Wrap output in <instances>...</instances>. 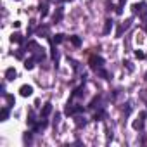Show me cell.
<instances>
[{
	"mask_svg": "<svg viewBox=\"0 0 147 147\" xmlns=\"http://www.w3.org/2000/svg\"><path fill=\"white\" fill-rule=\"evenodd\" d=\"M88 64H90V67L95 71V69H99V67H102V66H104V59H102L100 55H92V57H90V61H88Z\"/></svg>",
	"mask_w": 147,
	"mask_h": 147,
	"instance_id": "obj_1",
	"label": "cell"
},
{
	"mask_svg": "<svg viewBox=\"0 0 147 147\" xmlns=\"http://www.w3.org/2000/svg\"><path fill=\"white\" fill-rule=\"evenodd\" d=\"M145 116H147V113L142 111V113H140V119H135V121H133V128H135V130H142V128H144V119H145Z\"/></svg>",
	"mask_w": 147,
	"mask_h": 147,
	"instance_id": "obj_2",
	"label": "cell"
},
{
	"mask_svg": "<svg viewBox=\"0 0 147 147\" xmlns=\"http://www.w3.org/2000/svg\"><path fill=\"white\" fill-rule=\"evenodd\" d=\"M19 94H21L23 97H30V95L33 94V87H31V85H23V87L19 88Z\"/></svg>",
	"mask_w": 147,
	"mask_h": 147,
	"instance_id": "obj_3",
	"label": "cell"
},
{
	"mask_svg": "<svg viewBox=\"0 0 147 147\" xmlns=\"http://www.w3.org/2000/svg\"><path fill=\"white\" fill-rule=\"evenodd\" d=\"M113 26H114V23H113L111 19H106V23H104V30H102V33H104V35H109V33H111V30H113Z\"/></svg>",
	"mask_w": 147,
	"mask_h": 147,
	"instance_id": "obj_4",
	"label": "cell"
},
{
	"mask_svg": "<svg viewBox=\"0 0 147 147\" xmlns=\"http://www.w3.org/2000/svg\"><path fill=\"white\" fill-rule=\"evenodd\" d=\"M144 7H145L144 2H140V4H133V5H131V12H133V14H140Z\"/></svg>",
	"mask_w": 147,
	"mask_h": 147,
	"instance_id": "obj_5",
	"label": "cell"
},
{
	"mask_svg": "<svg viewBox=\"0 0 147 147\" xmlns=\"http://www.w3.org/2000/svg\"><path fill=\"white\" fill-rule=\"evenodd\" d=\"M16 75H18V73H16L14 67H7V71H5V78H7V80H14Z\"/></svg>",
	"mask_w": 147,
	"mask_h": 147,
	"instance_id": "obj_6",
	"label": "cell"
},
{
	"mask_svg": "<svg viewBox=\"0 0 147 147\" xmlns=\"http://www.w3.org/2000/svg\"><path fill=\"white\" fill-rule=\"evenodd\" d=\"M50 113H52V104H50V102H47V104L43 106V109H42V116H43V118H47Z\"/></svg>",
	"mask_w": 147,
	"mask_h": 147,
	"instance_id": "obj_7",
	"label": "cell"
},
{
	"mask_svg": "<svg viewBox=\"0 0 147 147\" xmlns=\"http://www.w3.org/2000/svg\"><path fill=\"white\" fill-rule=\"evenodd\" d=\"M11 42H12V43H23V35L12 33V35H11Z\"/></svg>",
	"mask_w": 147,
	"mask_h": 147,
	"instance_id": "obj_8",
	"label": "cell"
},
{
	"mask_svg": "<svg viewBox=\"0 0 147 147\" xmlns=\"http://www.w3.org/2000/svg\"><path fill=\"white\" fill-rule=\"evenodd\" d=\"M69 42L75 45V47H80L82 45V38L80 36H76V35H73V36H69Z\"/></svg>",
	"mask_w": 147,
	"mask_h": 147,
	"instance_id": "obj_9",
	"label": "cell"
},
{
	"mask_svg": "<svg viewBox=\"0 0 147 147\" xmlns=\"http://www.w3.org/2000/svg\"><path fill=\"white\" fill-rule=\"evenodd\" d=\"M61 19H62V9L59 7V9H57V12L54 14V23L57 24V23H61Z\"/></svg>",
	"mask_w": 147,
	"mask_h": 147,
	"instance_id": "obj_10",
	"label": "cell"
},
{
	"mask_svg": "<svg viewBox=\"0 0 147 147\" xmlns=\"http://www.w3.org/2000/svg\"><path fill=\"white\" fill-rule=\"evenodd\" d=\"M28 49H30V52H33V54H35L36 50H40V47H38L36 42H30V43H28Z\"/></svg>",
	"mask_w": 147,
	"mask_h": 147,
	"instance_id": "obj_11",
	"label": "cell"
},
{
	"mask_svg": "<svg viewBox=\"0 0 147 147\" xmlns=\"http://www.w3.org/2000/svg\"><path fill=\"white\" fill-rule=\"evenodd\" d=\"M33 66H35V57L24 61V69H33Z\"/></svg>",
	"mask_w": 147,
	"mask_h": 147,
	"instance_id": "obj_12",
	"label": "cell"
},
{
	"mask_svg": "<svg viewBox=\"0 0 147 147\" xmlns=\"http://www.w3.org/2000/svg\"><path fill=\"white\" fill-rule=\"evenodd\" d=\"M40 14H42V18H45V16L49 14V5H47V4H42V5H40Z\"/></svg>",
	"mask_w": 147,
	"mask_h": 147,
	"instance_id": "obj_13",
	"label": "cell"
},
{
	"mask_svg": "<svg viewBox=\"0 0 147 147\" xmlns=\"http://www.w3.org/2000/svg\"><path fill=\"white\" fill-rule=\"evenodd\" d=\"M7 118H9V109H7V107H4L2 111H0V119H2V121H5Z\"/></svg>",
	"mask_w": 147,
	"mask_h": 147,
	"instance_id": "obj_14",
	"label": "cell"
},
{
	"mask_svg": "<svg viewBox=\"0 0 147 147\" xmlns=\"http://www.w3.org/2000/svg\"><path fill=\"white\" fill-rule=\"evenodd\" d=\"M95 73H97V75H99L100 78H107V76H109V75H107V71H106V69H102V67L95 69Z\"/></svg>",
	"mask_w": 147,
	"mask_h": 147,
	"instance_id": "obj_15",
	"label": "cell"
},
{
	"mask_svg": "<svg viewBox=\"0 0 147 147\" xmlns=\"http://www.w3.org/2000/svg\"><path fill=\"white\" fill-rule=\"evenodd\" d=\"M87 125V119L85 118H76V126L78 128H82V126H85Z\"/></svg>",
	"mask_w": 147,
	"mask_h": 147,
	"instance_id": "obj_16",
	"label": "cell"
},
{
	"mask_svg": "<svg viewBox=\"0 0 147 147\" xmlns=\"http://www.w3.org/2000/svg\"><path fill=\"white\" fill-rule=\"evenodd\" d=\"M52 40H54V42H55V43H61V42H62V40H64V35H62V33H57V35H55V36H54V38H52Z\"/></svg>",
	"mask_w": 147,
	"mask_h": 147,
	"instance_id": "obj_17",
	"label": "cell"
},
{
	"mask_svg": "<svg viewBox=\"0 0 147 147\" xmlns=\"http://www.w3.org/2000/svg\"><path fill=\"white\" fill-rule=\"evenodd\" d=\"M5 100H7V104H9V107H11V106H14V102H16V99H14V95H5Z\"/></svg>",
	"mask_w": 147,
	"mask_h": 147,
	"instance_id": "obj_18",
	"label": "cell"
},
{
	"mask_svg": "<svg viewBox=\"0 0 147 147\" xmlns=\"http://www.w3.org/2000/svg\"><path fill=\"white\" fill-rule=\"evenodd\" d=\"M83 106H73V114H78V113H83Z\"/></svg>",
	"mask_w": 147,
	"mask_h": 147,
	"instance_id": "obj_19",
	"label": "cell"
},
{
	"mask_svg": "<svg viewBox=\"0 0 147 147\" xmlns=\"http://www.w3.org/2000/svg\"><path fill=\"white\" fill-rule=\"evenodd\" d=\"M82 94H83V85H82V87H78L75 92H73V97H80Z\"/></svg>",
	"mask_w": 147,
	"mask_h": 147,
	"instance_id": "obj_20",
	"label": "cell"
},
{
	"mask_svg": "<svg viewBox=\"0 0 147 147\" xmlns=\"http://www.w3.org/2000/svg\"><path fill=\"white\" fill-rule=\"evenodd\" d=\"M64 113H66V114H67V116H71V114H73V106H71V104H69V102H67V106H66V107H64Z\"/></svg>",
	"mask_w": 147,
	"mask_h": 147,
	"instance_id": "obj_21",
	"label": "cell"
},
{
	"mask_svg": "<svg viewBox=\"0 0 147 147\" xmlns=\"http://www.w3.org/2000/svg\"><path fill=\"white\" fill-rule=\"evenodd\" d=\"M102 116H104V111H97V113L94 114V119H95V121H100Z\"/></svg>",
	"mask_w": 147,
	"mask_h": 147,
	"instance_id": "obj_22",
	"label": "cell"
},
{
	"mask_svg": "<svg viewBox=\"0 0 147 147\" xmlns=\"http://www.w3.org/2000/svg\"><path fill=\"white\" fill-rule=\"evenodd\" d=\"M123 31H125V28H123V24H121V26H118V30H116V38H121V35H123Z\"/></svg>",
	"mask_w": 147,
	"mask_h": 147,
	"instance_id": "obj_23",
	"label": "cell"
},
{
	"mask_svg": "<svg viewBox=\"0 0 147 147\" xmlns=\"http://www.w3.org/2000/svg\"><path fill=\"white\" fill-rule=\"evenodd\" d=\"M16 57H18V59H23V57H24V49L16 50Z\"/></svg>",
	"mask_w": 147,
	"mask_h": 147,
	"instance_id": "obj_24",
	"label": "cell"
},
{
	"mask_svg": "<svg viewBox=\"0 0 147 147\" xmlns=\"http://www.w3.org/2000/svg\"><path fill=\"white\" fill-rule=\"evenodd\" d=\"M135 57H137V59H144V57H145V54H144L142 50H135Z\"/></svg>",
	"mask_w": 147,
	"mask_h": 147,
	"instance_id": "obj_25",
	"label": "cell"
},
{
	"mask_svg": "<svg viewBox=\"0 0 147 147\" xmlns=\"http://www.w3.org/2000/svg\"><path fill=\"white\" fill-rule=\"evenodd\" d=\"M49 31V28L47 26H42V28H38V35H45Z\"/></svg>",
	"mask_w": 147,
	"mask_h": 147,
	"instance_id": "obj_26",
	"label": "cell"
},
{
	"mask_svg": "<svg viewBox=\"0 0 147 147\" xmlns=\"http://www.w3.org/2000/svg\"><path fill=\"white\" fill-rule=\"evenodd\" d=\"M130 24H131V19H126V21L123 23V28H125V30H128V28H130Z\"/></svg>",
	"mask_w": 147,
	"mask_h": 147,
	"instance_id": "obj_27",
	"label": "cell"
},
{
	"mask_svg": "<svg viewBox=\"0 0 147 147\" xmlns=\"http://www.w3.org/2000/svg\"><path fill=\"white\" fill-rule=\"evenodd\" d=\"M125 66H126V69H128V71H133V64H131L130 61H126V62H125Z\"/></svg>",
	"mask_w": 147,
	"mask_h": 147,
	"instance_id": "obj_28",
	"label": "cell"
},
{
	"mask_svg": "<svg viewBox=\"0 0 147 147\" xmlns=\"http://www.w3.org/2000/svg\"><path fill=\"white\" fill-rule=\"evenodd\" d=\"M99 99H100V97H95V99L90 102V107H95V104H99Z\"/></svg>",
	"mask_w": 147,
	"mask_h": 147,
	"instance_id": "obj_29",
	"label": "cell"
},
{
	"mask_svg": "<svg viewBox=\"0 0 147 147\" xmlns=\"http://www.w3.org/2000/svg\"><path fill=\"white\" fill-rule=\"evenodd\" d=\"M30 140H31V133H30V131H28V133H26V135H24V142H30Z\"/></svg>",
	"mask_w": 147,
	"mask_h": 147,
	"instance_id": "obj_30",
	"label": "cell"
},
{
	"mask_svg": "<svg viewBox=\"0 0 147 147\" xmlns=\"http://www.w3.org/2000/svg\"><path fill=\"white\" fill-rule=\"evenodd\" d=\"M116 14H123V7H121V5L116 7Z\"/></svg>",
	"mask_w": 147,
	"mask_h": 147,
	"instance_id": "obj_31",
	"label": "cell"
},
{
	"mask_svg": "<svg viewBox=\"0 0 147 147\" xmlns=\"http://www.w3.org/2000/svg\"><path fill=\"white\" fill-rule=\"evenodd\" d=\"M140 18H142V21H147V12H142V16H140Z\"/></svg>",
	"mask_w": 147,
	"mask_h": 147,
	"instance_id": "obj_32",
	"label": "cell"
},
{
	"mask_svg": "<svg viewBox=\"0 0 147 147\" xmlns=\"http://www.w3.org/2000/svg\"><path fill=\"white\" fill-rule=\"evenodd\" d=\"M54 2H55V4H62V2H64V0H54Z\"/></svg>",
	"mask_w": 147,
	"mask_h": 147,
	"instance_id": "obj_33",
	"label": "cell"
},
{
	"mask_svg": "<svg viewBox=\"0 0 147 147\" xmlns=\"http://www.w3.org/2000/svg\"><path fill=\"white\" fill-rule=\"evenodd\" d=\"M145 80H147V73H145Z\"/></svg>",
	"mask_w": 147,
	"mask_h": 147,
	"instance_id": "obj_34",
	"label": "cell"
}]
</instances>
